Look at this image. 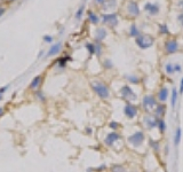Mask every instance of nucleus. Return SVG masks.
<instances>
[{
  "label": "nucleus",
  "mask_w": 183,
  "mask_h": 172,
  "mask_svg": "<svg viewBox=\"0 0 183 172\" xmlns=\"http://www.w3.org/2000/svg\"><path fill=\"white\" fill-rule=\"evenodd\" d=\"M91 86H92V90L94 91V93H95L100 99H102V100H108V99H110L111 92H110L109 86H108L105 83L97 79V80L92 81Z\"/></svg>",
  "instance_id": "1"
},
{
  "label": "nucleus",
  "mask_w": 183,
  "mask_h": 172,
  "mask_svg": "<svg viewBox=\"0 0 183 172\" xmlns=\"http://www.w3.org/2000/svg\"><path fill=\"white\" fill-rule=\"evenodd\" d=\"M141 103H142V109L145 111V114H151V113L155 110V108L157 107V105L159 102H158L157 98H156L155 95H152V94H146V95L143 96Z\"/></svg>",
  "instance_id": "2"
},
{
  "label": "nucleus",
  "mask_w": 183,
  "mask_h": 172,
  "mask_svg": "<svg viewBox=\"0 0 183 172\" xmlns=\"http://www.w3.org/2000/svg\"><path fill=\"white\" fill-rule=\"evenodd\" d=\"M144 141H145V133L142 130L135 131L134 133H132L127 137V142L134 148L141 147L144 144Z\"/></svg>",
  "instance_id": "3"
},
{
  "label": "nucleus",
  "mask_w": 183,
  "mask_h": 172,
  "mask_svg": "<svg viewBox=\"0 0 183 172\" xmlns=\"http://www.w3.org/2000/svg\"><path fill=\"white\" fill-rule=\"evenodd\" d=\"M119 94H120V98L122 100H125L126 102H134L137 100V94L134 92V90L132 88L130 85H124L121 86L120 91H119Z\"/></svg>",
  "instance_id": "4"
},
{
  "label": "nucleus",
  "mask_w": 183,
  "mask_h": 172,
  "mask_svg": "<svg viewBox=\"0 0 183 172\" xmlns=\"http://www.w3.org/2000/svg\"><path fill=\"white\" fill-rule=\"evenodd\" d=\"M135 42H136V45H137L141 50H148V48H150V47L153 45L155 39H153L150 35L140 33V35L135 38Z\"/></svg>",
  "instance_id": "5"
},
{
  "label": "nucleus",
  "mask_w": 183,
  "mask_h": 172,
  "mask_svg": "<svg viewBox=\"0 0 183 172\" xmlns=\"http://www.w3.org/2000/svg\"><path fill=\"white\" fill-rule=\"evenodd\" d=\"M122 113H124V115H125L126 118L134 119L139 115V107L135 106L132 102H126L124 108H122Z\"/></svg>",
  "instance_id": "6"
},
{
  "label": "nucleus",
  "mask_w": 183,
  "mask_h": 172,
  "mask_svg": "<svg viewBox=\"0 0 183 172\" xmlns=\"http://www.w3.org/2000/svg\"><path fill=\"white\" fill-rule=\"evenodd\" d=\"M158 119L153 114H146L143 116V119H142V123L143 125L145 126L146 130L151 131L153 129H157V125H158Z\"/></svg>",
  "instance_id": "7"
},
{
  "label": "nucleus",
  "mask_w": 183,
  "mask_h": 172,
  "mask_svg": "<svg viewBox=\"0 0 183 172\" xmlns=\"http://www.w3.org/2000/svg\"><path fill=\"white\" fill-rule=\"evenodd\" d=\"M121 139V134L118 131H111L110 133H108L104 138V145L106 147H112L117 141H119Z\"/></svg>",
  "instance_id": "8"
},
{
  "label": "nucleus",
  "mask_w": 183,
  "mask_h": 172,
  "mask_svg": "<svg viewBox=\"0 0 183 172\" xmlns=\"http://www.w3.org/2000/svg\"><path fill=\"white\" fill-rule=\"evenodd\" d=\"M164 48H165V53L166 54H174L177 52V50H179V42H177V40L176 39H168L165 41V46H164Z\"/></svg>",
  "instance_id": "9"
},
{
  "label": "nucleus",
  "mask_w": 183,
  "mask_h": 172,
  "mask_svg": "<svg viewBox=\"0 0 183 172\" xmlns=\"http://www.w3.org/2000/svg\"><path fill=\"white\" fill-rule=\"evenodd\" d=\"M102 22L109 24L110 27H116L118 24V15L117 14H104L102 15Z\"/></svg>",
  "instance_id": "10"
},
{
  "label": "nucleus",
  "mask_w": 183,
  "mask_h": 172,
  "mask_svg": "<svg viewBox=\"0 0 183 172\" xmlns=\"http://www.w3.org/2000/svg\"><path fill=\"white\" fill-rule=\"evenodd\" d=\"M168 96H170V90L166 86H163V87L159 88L156 98H157L159 103H165L168 100Z\"/></svg>",
  "instance_id": "11"
},
{
  "label": "nucleus",
  "mask_w": 183,
  "mask_h": 172,
  "mask_svg": "<svg viewBox=\"0 0 183 172\" xmlns=\"http://www.w3.org/2000/svg\"><path fill=\"white\" fill-rule=\"evenodd\" d=\"M127 12L128 14L131 15V16H139L140 15V7H139V5L135 2V1H128V4H127Z\"/></svg>",
  "instance_id": "12"
},
{
  "label": "nucleus",
  "mask_w": 183,
  "mask_h": 172,
  "mask_svg": "<svg viewBox=\"0 0 183 172\" xmlns=\"http://www.w3.org/2000/svg\"><path fill=\"white\" fill-rule=\"evenodd\" d=\"M42 81H44V77H42V75H39V76H36L33 79L31 80V83H30V85H29V88L30 90H32V91H38L40 90V86H41V84H42Z\"/></svg>",
  "instance_id": "13"
},
{
  "label": "nucleus",
  "mask_w": 183,
  "mask_h": 172,
  "mask_svg": "<svg viewBox=\"0 0 183 172\" xmlns=\"http://www.w3.org/2000/svg\"><path fill=\"white\" fill-rule=\"evenodd\" d=\"M144 11H146V12L150 14V15L155 16V15H157V14L159 13L160 7H159V5H158V4L146 2V4H145V6H144Z\"/></svg>",
  "instance_id": "14"
},
{
  "label": "nucleus",
  "mask_w": 183,
  "mask_h": 172,
  "mask_svg": "<svg viewBox=\"0 0 183 172\" xmlns=\"http://www.w3.org/2000/svg\"><path fill=\"white\" fill-rule=\"evenodd\" d=\"M166 111H167V108L165 106V103H158L157 107L153 110V115L157 118H164L166 115Z\"/></svg>",
  "instance_id": "15"
},
{
  "label": "nucleus",
  "mask_w": 183,
  "mask_h": 172,
  "mask_svg": "<svg viewBox=\"0 0 183 172\" xmlns=\"http://www.w3.org/2000/svg\"><path fill=\"white\" fill-rule=\"evenodd\" d=\"M62 50V44L61 42H57V44H54L51 46V48L48 50V52L46 53V56H54V55H57V54L61 52Z\"/></svg>",
  "instance_id": "16"
},
{
  "label": "nucleus",
  "mask_w": 183,
  "mask_h": 172,
  "mask_svg": "<svg viewBox=\"0 0 183 172\" xmlns=\"http://www.w3.org/2000/svg\"><path fill=\"white\" fill-rule=\"evenodd\" d=\"M181 139H182V129H181V126H179V127H176V130H175V133H174V147L175 148H177L180 144H181Z\"/></svg>",
  "instance_id": "17"
},
{
  "label": "nucleus",
  "mask_w": 183,
  "mask_h": 172,
  "mask_svg": "<svg viewBox=\"0 0 183 172\" xmlns=\"http://www.w3.org/2000/svg\"><path fill=\"white\" fill-rule=\"evenodd\" d=\"M177 100H179V91H177L176 87H173L172 88V92H170V107L173 109L176 107Z\"/></svg>",
  "instance_id": "18"
},
{
  "label": "nucleus",
  "mask_w": 183,
  "mask_h": 172,
  "mask_svg": "<svg viewBox=\"0 0 183 172\" xmlns=\"http://www.w3.org/2000/svg\"><path fill=\"white\" fill-rule=\"evenodd\" d=\"M106 37V30L104 28H97V30L95 31V40L96 41H103Z\"/></svg>",
  "instance_id": "19"
},
{
  "label": "nucleus",
  "mask_w": 183,
  "mask_h": 172,
  "mask_svg": "<svg viewBox=\"0 0 183 172\" xmlns=\"http://www.w3.org/2000/svg\"><path fill=\"white\" fill-rule=\"evenodd\" d=\"M157 129L159 130V132L161 133V134H164V133L166 132V130H167V124H166V120H165L164 118L158 119Z\"/></svg>",
  "instance_id": "20"
},
{
  "label": "nucleus",
  "mask_w": 183,
  "mask_h": 172,
  "mask_svg": "<svg viewBox=\"0 0 183 172\" xmlns=\"http://www.w3.org/2000/svg\"><path fill=\"white\" fill-rule=\"evenodd\" d=\"M125 79L127 80L128 83H131V84H134V85H137V84H140V81H141V79H140L136 75H134V74L126 75V76H125Z\"/></svg>",
  "instance_id": "21"
},
{
  "label": "nucleus",
  "mask_w": 183,
  "mask_h": 172,
  "mask_svg": "<svg viewBox=\"0 0 183 172\" xmlns=\"http://www.w3.org/2000/svg\"><path fill=\"white\" fill-rule=\"evenodd\" d=\"M110 172H127L122 164H112L110 166Z\"/></svg>",
  "instance_id": "22"
},
{
  "label": "nucleus",
  "mask_w": 183,
  "mask_h": 172,
  "mask_svg": "<svg viewBox=\"0 0 183 172\" xmlns=\"http://www.w3.org/2000/svg\"><path fill=\"white\" fill-rule=\"evenodd\" d=\"M149 146H150V148L153 150V151H159L160 150V142L159 141H156V140H153V139H149Z\"/></svg>",
  "instance_id": "23"
},
{
  "label": "nucleus",
  "mask_w": 183,
  "mask_h": 172,
  "mask_svg": "<svg viewBox=\"0 0 183 172\" xmlns=\"http://www.w3.org/2000/svg\"><path fill=\"white\" fill-rule=\"evenodd\" d=\"M88 20H89V22L93 23V24H97L99 22H100V18H99V16L96 15L95 13H93L92 11L88 12Z\"/></svg>",
  "instance_id": "24"
},
{
  "label": "nucleus",
  "mask_w": 183,
  "mask_h": 172,
  "mask_svg": "<svg viewBox=\"0 0 183 172\" xmlns=\"http://www.w3.org/2000/svg\"><path fill=\"white\" fill-rule=\"evenodd\" d=\"M139 35H140V30L137 29V27H136L135 24H132L131 28H130V36L136 38Z\"/></svg>",
  "instance_id": "25"
},
{
  "label": "nucleus",
  "mask_w": 183,
  "mask_h": 172,
  "mask_svg": "<svg viewBox=\"0 0 183 172\" xmlns=\"http://www.w3.org/2000/svg\"><path fill=\"white\" fill-rule=\"evenodd\" d=\"M70 60V57H68V56H64V57H60L56 62H57V64L60 68H64L66 66V63H68V61Z\"/></svg>",
  "instance_id": "26"
},
{
  "label": "nucleus",
  "mask_w": 183,
  "mask_h": 172,
  "mask_svg": "<svg viewBox=\"0 0 183 172\" xmlns=\"http://www.w3.org/2000/svg\"><path fill=\"white\" fill-rule=\"evenodd\" d=\"M120 123H118L116 120H111L110 123H109V127L112 130V131H118L119 129H120Z\"/></svg>",
  "instance_id": "27"
},
{
  "label": "nucleus",
  "mask_w": 183,
  "mask_h": 172,
  "mask_svg": "<svg viewBox=\"0 0 183 172\" xmlns=\"http://www.w3.org/2000/svg\"><path fill=\"white\" fill-rule=\"evenodd\" d=\"M165 71H166L167 75H173V74H175V71H174V63H167V64L165 66Z\"/></svg>",
  "instance_id": "28"
},
{
  "label": "nucleus",
  "mask_w": 183,
  "mask_h": 172,
  "mask_svg": "<svg viewBox=\"0 0 183 172\" xmlns=\"http://www.w3.org/2000/svg\"><path fill=\"white\" fill-rule=\"evenodd\" d=\"M95 54L100 57L102 55V44L100 41H96L95 42Z\"/></svg>",
  "instance_id": "29"
},
{
  "label": "nucleus",
  "mask_w": 183,
  "mask_h": 172,
  "mask_svg": "<svg viewBox=\"0 0 183 172\" xmlns=\"http://www.w3.org/2000/svg\"><path fill=\"white\" fill-rule=\"evenodd\" d=\"M159 33H161V35H168L170 33L168 27L166 24H159Z\"/></svg>",
  "instance_id": "30"
},
{
  "label": "nucleus",
  "mask_w": 183,
  "mask_h": 172,
  "mask_svg": "<svg viewBox=\"0 0 183 172\" xmlns=\"http://www.w3.org/2000/svg\"><path fill=\"white\" fill-rule=\"evenodd\" d=\"M86 50L88 51V53L91 55L95 54V44H92V42H87L86 44Z\"/></svg>",
  "instance_id": "31"
},
{
  "label": "nucleus",
  "mask_w": 183,
  "mask_h": 172,
  "mask_svg": "<svg viewBox=\"0 0 183 172\" xmlns=\"http://www.w3.org/2000/svg\"><path fill=\"white\" fill-rule=\"evenodd\" d=\"M84 11H85V7H84V6L79 7V9L77 11V12H76V15H75L76 20H80V18L82 17V14H84Z\"/></svg>",
  "instance_id": "32"
},
{
  "label": "nucleus",
  "mask_w": 183,
  "mask_h": 172,
  "mask_svg": "<svg viewBox=\"0 0 183 172\" xmlns=\"http://www.w3.org/2000/svg\"><path fill=\"white\" fill-rule=\"evenodd\" d=\"M36 96L38 98V100H40V101H45L46 100V96H45V94H44V92L41 91V90H38V91H36Z\"/></svg>",
  "instance_id": "33"
},
{
  "label": "nucleus",
  "mask_w": 183,
  "mask_h": 172,
  "mask_svg": "<svg viewBox=\"0 0 183 172\" xmlns=\"http://www.w3.org/2000/svg\"><path fill=\"white\" fill-rule=\"evenodd\" d=\"M42 40H44V42H46V44H52L54 38H53L52 36H49V35H45V36L42 37Z\"/></svg>",
  "instance_id": "34"
},
{
  "label": "nucleus",
  "mask_w": 183,
  "mask_h": 172,
  "mask_svg": "<svg viewBox=\"0 0 183 172\" xmlns=\"http://www.w3.org/2000/svg\"><path fill=\"white\" fill-rule=\"evenodd\" d=\"M103 66H104L105 69H112L113 68V63L111 62V60H104V62H103Z\"/></svg>",
  "instance_id": "35"
},
{
  "label": "nucleus",
  "mask_w": 183,
  "mask_h": 172,
  "mask_svg": "<svg viewBox=\"0 0 183 172\" xmlns=\"http://www.w3.org/2000/svg\"><path fill=\"white\" fill-rule=\"evenodd\" d=\"M174 71L177 72V74L182 72V66L180 63H174Z\"/></svg>",
  "instance_id": "36"
},
{
  "label": "nucleus",
  "mask_w": 183,
  "mask_h": 172,
  "mask_svg": "<svg viewBox=\"0 0 183 172\" xmlns=\"http://www.w3.org/2000/svg\"><path fill=\"white\" fill-rule=\"evenodd\" d=\"M108 168H106V165H104V164H102V165H100L99 168H94L93 170L94 171H96V172H103L104 170H106Z\"/></svg>",
  "instance_id": "37"
},
{
  "label": "nucleus",
  "mask_w": 183,
  "mask_h": 172,
  "mask_svg": "<svg viewBox=\"0 0 183 172\" xmlns=\"http://www.w3.org/2000/svg\"><path fill=\"white\" fill-rule=\"evenodd\" d=\"M179 94H183V78L180 80V91H179Z\"/></svg>",
  "instance_id": "38"
},
{
  "label": "nucleus",
  "mask_w": 183,
  "mask_h": 172,
  "mask_svg": "<svg viewBox=\"0 0 183 172\" xmlns=\"http://www.w3.org/2000/svg\"><path fill=\"white\" fill-rule=\"evenodd\" d=\"M7 88H8V86L6 85V86H4V87H0V95H2L4 93L7 91Z\"/></svg>",
  "instance_id": "39"
},
{
  "label": "nucleus",
  "mask_w": 183,
  "mask_h": 172,
  "mask_svg": "<svg viewBox=\"0 0 183 172\" xmlns=\"http://www.w3.org/2000/svg\"><path fill=\"white\" fill-rule=\"evenodd\" d=\"M85 132L87 133L88 135H92V133H93V130H92V127H89V126H88V127H86V129H85Z\"/></svg>",
  "instance_id": "40"
},
{
  "label": "nucleus",
  "mask_w": 183,
  "mask_h": 172,
  "mask_svg": "<svg viewBox=\"0 0 183 172\" xmlns=\"http://www.w3.org/2000/svg\"><path fill=\"white\" fill-rule=\"evenodd\" d=\"M177 20H179V22L181 23V25L183 27V14H180V15L177 16Z\"/></svg>",
  "instance_id": "41"
},
{
  "label": "nucleus",
  "mask_w": 183,
  "mask_h": 172,
  "mask_svg": "<svg viewBox=\"0 0 183 172\" xmlns=\"http://www.w3.org/2000/svg\"><path fill=\"white\" fill-rule=\"evenodd\" d=\"M5 108H0V117H2L4 115H5Z\"/></svg>",
  "instance_id": "42"
},
{
  "label": "nucleus",
  "mask_w": 183,
  "mask_h": 172,
  "mask_svg": "<svg viewBox=\"0 0 183 172\" xmlns=\"http://www.w3.org/2000/svg\"><path fill=\"white\" fill-rule=\"evenodd\" d=\"M4 13H5V9H4L2 7H0V17L4 15Z\"/></svg>",
  "instance_id": "43"
},
{
  "label": "nucleus",
  "mask_w": 183,
  "mask_h": 172,
  "mask_svg": "<svg viewBox=\"0 0 183 172\" xmlns=\"http://www.w3.org/2000/svg\"><path fill=\"white\" fill-rule=\"evenodd\" d=\"M104 1L105 0H95V2H96V4H103Z\"/></svg>",
  "instance_id": "44"
},
{
  "label": "nucleus",
  "mask_w": 183,
  "mask_h": 172,
  "mask_svg": "<svg viewBox=\"0 0 183 172\" xmlns=\"http://www.w3.org/2000/svg\"><path fill=\"white\" fill-rule=\"evenodd\" d=\"M179 5L181 6V8L183 9V0H182V1H180V2H179Z\"/></svg>",
  "instance_id": "45"
},
{
  "label": "nucleus",
  "mask_w": 183,
  "mask_h": 172,
  "mask_svg": "<svg viewBox=\"0 0 183 172\" xmlns=\"http://www.w3.org/2000/svg\"><path fill=\"white\" fill-rule=\"evenodd\" d=\"M42 54H44V52L41 51V52H40V53H39V55H38V57H41V56H42Z\"/></svg>",
  "instance_id": "46"
},
{
  "label": "nucleus",
  "mask_w": 183,
  "mask_h": 172,
  "mask_svg": "<svg viewBox=\"0 0 183 172\" xmlns=\"http://www.w3.org/2000/svg\"><path fill=\"white\" fill-rule=\"evenodd\" d=\"M1 100H2V95H0V101H1Z\"/></svg>",
  "instance_id": "47"
},
{
  "label": "nucleus",
  "mask_w": 183,
  "mask_h": 172,
  "mask_svg": "<svg viewBox=\"0 0 183 172\" xmlns=\"http://www.w3.org/2000/svg\"><path fill=\"white\" fill-rule=\"evenodd\" d=\"M8 1H15V0H8Z\"/></svg>",
  "instance_id": "48"
},
{
  "label": "nucleus",
  "mask_w": 183,
  "mask_h": 172,
  "mask_svg": "<svg viewBox=\"0 0 183 172\" xmlns=\"http://www.w3.org/2000/svg\"><path fill=\"white\" fill-rule=\"evenodd\" d=\"M131 172H136V171H131Z\"/></svg>",
  "instance_id": "49"
}]
</instances>
